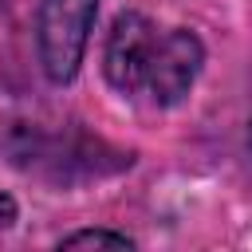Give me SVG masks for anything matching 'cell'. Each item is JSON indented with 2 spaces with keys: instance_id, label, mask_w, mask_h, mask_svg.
<instances>
[{
  "instance_id": "1",
  "label": "cell",
  "mask_w": 252,
  "mask_h": 252,
  "mask_svg": "<svg viewBox=\"0 0 252 252\" xmlns=\"http://www.w3.org/2000/svg\"><path fill=\"white\" fill-rule=\"evenodd\" d=\"M94 12H98V0H39L35 39H39V63L51 83L75 79Z\"/></svg>"
},
{
  "instance_id": "2",
  "label": "cell",
  "mask_w": 252,
  "mask_h": 252,
  "mask_svg": "<svg viewBox=\"0 0 252 252\" xmlns=\"http://www.w3.org/2000/svg\"><path fill=\"white\" fill-rule=\"evenodd\" d=\"M201 63H205V47L193 32H185V28L158 32V39L150 47V59H146V71H142L138 94H146L158 106H169L181 94H189Z\"/></svg>"
},
{
  "instance_id": "3",
  "label": "cell",
  "mask_w": 252,
  "mask_h": 252,
  "mask_svg": "<svg viewBox=\"0 0 252 252\" xmlns=\"http://www.w3.org/2000/svg\"><path fill=\"white\" fill-rule=\"evenodd\" d=\"M158 32L161 28H154L138 12H122L114 20V28L106 35V55H102L110 87H118L122 94H138L142 71H146V59H150V47H154Z\"/></svg>"
},
{
  "instance_id": "4",
  "label": "cell",
  "mask_w": 252,
  "mask_h": 252,
  "mask_svg": "<svg viewBox=\"0 0 252 252\" xmlns=\"http://www.w3.org/2000/svg\"><path fill=\"white\" fill-rule=\"evenodd\" d=\"M63 248H134L130 236L122 232H102V228H87V232H71L63 240Z\"/></svg>"
},
{
  "instance_id": "5",
  "label": "cell",
  "mask_w": 252,
  "mask_h": 252,
  "mask_svg": "<svg viewBox=\"0 0 252 252\" xmlns=\"http://www.w3.org/2000/svg\"><path fill=\"white\" fill-rule=\"evenodd\" d=\"M12 217H16V205H12V197H0V228H4V224H12Z\"/></svg>"
}]
</instances>
